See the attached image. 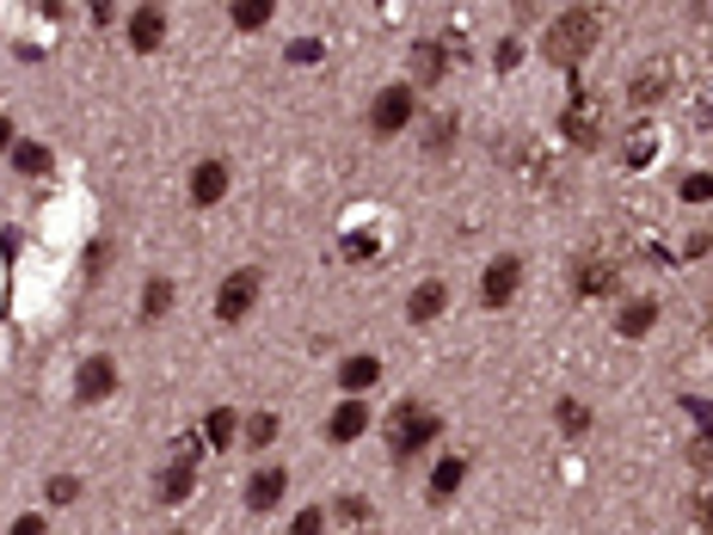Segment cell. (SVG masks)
Returning a JSON list of instances; mask_svg holds the SVG:
<instances>
[{"label": "cell", "instance_id": "obj_22", "mask_svg": "<svg viewBox=\"0 0 713 535\" xmlns=\"http://www.w3.org/2000/svg\"><path fill=\"white\" fill-rule=\"evenodd\" d=\"M665 87H670V75H665V68H646V75H634L627 99H634V105L646 111V105H658V99H665Z\"/></svg>", "mask_w": 713, "mask_h": 535}, {"label": "cell", "instance_id": "obj_20", "mask_svg": "<svg viewBox=\"0 0 713 535\" xmlns=\"http://www.w3.org/2000/svg\"><path fill=\"white\" fill-rule=\"evenodd\" d=\"M56 160H49V148L44 143H13V173H25V179H44Z\"/></svg>", "mask_w": 713, "mask_h": 535}, {"label": "cell", "instance_id": "obj_19", "mask_svg": "<svg viewBox=\"0 0 713 535\" xmlns=\"http://www.w3.org/2000/svg\"><path fill=\"white\" fill-rule=\"evenodd\" d=\"M234 431H240V412H234V407H210V419H203V443H210V449H228Z\"/></svg>", "mask_w": 713, "mask_h": 535}, {"label": "cell", "instance_id": "obj_33", "mask_svg": "<svg viewBox=\"0 0 713 535\" xmlns=\"http://www.w3.org/2000/svg\"><path fill=\"white\" fill-rule=\"evenodd\" d=\"M332 511H339L344 523H363V517H370V499H356V492H351V499H339Z\"/></svg>", "mask_w": 713, "mask_h": 535}, {"label": "cell", "instance_id": "obj_29", "mask_svg": "<svg viewBox=\"0 0 713 535\" xmlns=\"http://www.w3.org/2000/svg\"><path fill=\"white\" fill-rule=\"evenodd\" d=\"M283 56H290L295 68H314V62H320V56H326V49H320V37H295V44L283 49Z\"/></svg>", "mask_w": 713, "mask_h": 535}, {"label": "cell", "instance_id": "obj_13", "mask_svg": "<svg viewBox=\"0 0 713 535\" xmlns=\"http://www.w3.org/2000/svg\"><path fill=\"white\" fill-rule=\"evenodd\" d=\"M462 487H467V462H462V456H443V462L431 468V487H425V499H431V504H450Z\"/></svg>", "mask_w": 713, "mask_h": 535}, {"label": "cell", "instance_id": "obj_16", "mask_svg": "<svg viewBox=\"0 0 713 535\" xmlns=\"http://www.w3.org/2000/svg\"><path fill=\"white\" fill-rule=\"evenodd\" d=\"M573 289L585 301H597V296H609L615 289V265H603V259H578V271H573Z\"/></svg>", "mask_w": 713, "mask_h": 535}, {"label": "cell", "instance_id": "obj_25", "mask_svg": "<svg viewBox=\"0 0 713 535\" xmlns=\"http://www.w3.org/2000/svg\"><path fill=\"white\" fill-rule=\"evenodd\" d=\"M450 143H455V111H437L431 124H425V148H431V155H443Z\"/></svg>", "mask_w": 713, "mask_h": 535}, {"label": "cell", "instance_id": "obj_11", "mask_svg": "<svg viewBox=\"0 0 713 535\" xmlns=\"http://www.w3.org/2000/svg\"><path fill=\"white\" fill-rule=\"evenodd\" d=\"M450 62H455V49L437 44V37H425V44L412 49V87H437V80L450 75Z\"/></svg>", "mask_w": 713, "mask_h": 535}, {"label": "cell", "instance_id": "obj_23", "mask_svg": "<svg viewBox=\"0 0 713 535\" xmlns=\"http://www.w3.org/2000/svg\"><path fill=\"white\" fill-rule=\"evenodd\" d=\"M271 13H278L271 0H240L228 19H234V32H264V25H271Z\"/></svg>", "mask_w": 713, "mask_h": 535}, {"label": "cell", "instance_id": "obj_37", "mask_svg": "<svg viewBox=\"0 0 713 535\" xmlns=\"http://www.w3.org/2000/svg\"><path fill=\"white\" fill-rule=\"evenodd\" d=\"M172 535H191V530H172Z\"/></svg>", "mask_w": 713, "mask_h": 535}, {"label": "cell", "instance_id": "obj_3", "mask_svg": "<svg viewBox=\"0 0 713 535\" xmlns=\"http://www.w3.org/2000/svg\"><path fill=\"white\" fill-rule=\"evenodd\" d=\"M406 124H419V87H412V80H388V87L370 99V129L375 136H400Z\"/></svg>", "mask_w": 713, "mask_h": 535}, {"label": "cell", "instance_id": "obj_17", "mask_svg": "<svg viewBox=\"0 0 713 535\" xmlns=\"http://www.w3.org/2000/svg\"><path fill=\"white\" fill-rule=\"evenodd\" d=\"M191 487H197V462H179V456H172V468L167 474H160V504H185L191 499Z\"/></svg>", "mask_w": 713, "mask_h": 535}, {"label": "cell", "instance_id": "obj_30", "mask_svg": "<svg viewBox=\"0 0 713 535\" xmlns=\"http://www.w3.org/2000/svg\"><path fill=\"white\" fill-rule=\"evenodd\" d=\"M493 62H498V75H511V68L523 62V44H517V37H498V49H493Z\"/></svg>", "mask_w": 713, "mask_h": 535}, {"label": "cell", "instance_id": "obj_1", "mask_svg": "<svg viewBox=\"0 0 713 535\" xmlns=\"http://www.w3.org/2000/svg\"><path fill=\"white\" fill-rule=\"evenodd\" d=\"M597 44H603V13H597V7L559 13L554 25H547V37H542V49H547V62L554 68H578Z\"/></svg>", "mask_w": 713, "mask_h": 535}, {"label": "cell", "instance_id": "obj_27", "mask_svg": "<svg viewBox=\"0 0 713 535\" xmlns=\"http://www.w3.org/2000/svg\"><path fill=\"white\" fill-rule=\"evenodd\" d=\"M677 197H682V204H713V173H689L677 185Z\"/></svg>", "mask_w": 713, "mask_h": 535}, {"label": "cell", "instance_id": "obj_12", "mask_svg": "<svg viewBox=\"0 0 713 535\" xmlns=\"http://www.w3.org/2000/svg\"><path fill=\"white\" fill-rule=\"evenodd\" d=\"M443 308H450V284H443V277H431V284H419L406 296V320H412V327H431Z\"/></svg>", "mask_w": 713, "mask_h": 535}, {"label": "cell", "instance_id": "obj_34", "mask_svg": "<svg viewBox=\"0 0 713 535\" xmlns=\"http://www.w3.org/2000/svg\"><path fill=\"white\" fill-rule=\"evenodd\" d=\"M695 523H701V535H713V492H701V504H695Z\"/></svg>", "mask_w": 713, "mask_h": 535}, {"label": "cell", "instance_id": "obj_9", "mask_svg": "<svg viewBox=\"0 0 713 535\" xmlns=\"http://www.w3.org/2000/svg\"><path fill=\"white\" fill-rule=\"evenodd\" d=\"M283 492H290V474H283V468H259V474L247 480V511H252V517H264V511H278V504H283Z\"/></svg>", "mask_w": 713, "mask_h": 535}, {"label": "cell", "instance_id": "obj_2", "mask_svg": "<svg viewBox=\"0 0 713 535\" xmlns=\"http://www.w3.org/2000/svg\"><path fill=\"white\" fill-rule=\"evenodd\" d=\"M437 437H443V419H437L431 407H419V400H400V407H394V419H388V456L400 462V468L419 456V449H431Z\"/></svg>", "mask_w": 713, "mask_h": 535}, {"label": "cell", "instance_id": "obj_26", "mask_svg": "<svg viewBox=\"0 0 713 535\" xmlns=\"http://www.w3.org/2000/svg\"><path fill=\"white\" fill-rule=\"evenodd\" d=\"M559 431H566V437H585V431H590V407H585V400H559Z\"/></svg>", "mask_w": 713, "mask_h": 535}, {"label": "cell", "instance_id": "obj_14", "mask_svg": "<svg viewBox=\"0 0 713 535\" xmlns=\"http://www.w3.org/2000/svg\"><path fill=\"white\" fill-rule=\"evenodd\" d=\"M375 382H382V357H370V351L339 363V388L351 394V400H363V388H375Z\"/></svg>", "mask_w": 713, "mask_h": 535}, {"label": "cell", "instance_id": "obj_8", "mask_svg": "<svg viewBox=\"0 0 713 535\" xmlns=\"http://www.w3.org/2000/svg\"><path fill=\"white\" fill-rule=\"evenodd\" d=\"M222 197H228V160H197V167H191V204L216 209Z\"/></svg>", "mask_w": 713, "mask_h": 535}, {"label": "cell", "instance_id": "obj_36", "mask_svg": "<svg viewBox=\"0 0 713 535\" xmlns=\"http://www.w3.org/2000/svg\"><path fill=\"white\" fill-rule=\"evenodd\" d=\"M0 155H13V117L0 111Z\"/></svg>", "mask_w": 713, "mask_h": 535}, {"label": "cell", "instance_id": "obj_21", "mask_svg": "<svg viewBox=\"0 0 713 535\" xmlns=\"http://www.w3.org/2000/svg\"><path fill=\"white\" fill-rule=\"evenodd\" d=\"M167 308H172V284L167 277H148V284H142V320L155 327V320H167Z\"/></svg>", "mask_w": 713, "mask_h": 535}, {"label": "cell", "instance_id": "obj_6", "mask_svg": "<svg viewBox=\"0 0 713 535\" xmlns=\"http://www.w3.org/2000/svg\"><path fill=\"white\" fill-rule=\"evenodd\" d=\"M111 394H117V363L111 357H80V369H75V400L80 407L111 400Z\"/></svg>", "mask_w": 713, "mask_h": 535}, {"label": "cell", "instance_id": "obj_32", "mask_svg": "<svg viewBox=\"0 0 713 535\" xmlns=\"http://www.w3.org/2000/svg\"><path fill=\"white\" fill-rule=\"evenodd\" d=\"M652 155H658V136H652V129H640L634 143H627V160H634V167H646Z\"/></svg>", "mask_w": 713, "mask_h": 535}, {"label": "cell", "instance_id": "obj_10", "mask_svg": "<svg viewBox=\"0 0 713 535\" xmlns=\"http://www.w3.org/2000/svg\"><path fill=\"white\" fill-rule=\"evenodd\" d=\"M160 44H167V13H160V7H136V13H129V49H136V56H155Z\"/></svg>", "mask_w": 713, "mask_h": 535}, {"label": "cell", "instance_id": "obj_7", "mask_svg": "<svg viewBox=\"0 0 713 535\" xmlns=\"http://www.w3.org/2000/svg\"><path fill=\"white\" fill-rule=\"evenodd\" d=\"M370 400H351V394H344L339 407H332V419H326V443H356L363 437V431H370Z\"/></svg>", "mask_w": 713, "mask_h": 535}, {"label": "cell", "instance_id": "obj_28", "mask_svg": "<svg viewBox=\"0 0 713 535\" xmlns=\"http://www.w3.org/2000/svg\"><path fill=\"white\" fill-rule=\"evenodd\" d=\"M44 499H49V504H75V499H80V480H75V474H49Z\"/></svg>", "mask_w": 713, "mask_h": 535}, {"label": "cell", "instance_id": "obj_15", "mask_svg": "<svg viewBox=\"0 0 713 535\" xmlns=\"http://www.w3.org/2000/svg\"><path fill=\"white\" fill-rule=\"evenodd\" d=\"M689 412H695V443H689V468H701V474H713V407L708 400H689Z\"/></svg>", "mask_w": 713, "mask_h": 535}, {"label": "cell", "instance_id": "obj_24", "mask_svg": "<svg viewBox=\"0 0 713 535\" xmlns=\"http://www.w3.org/2000/svg\"><path fill=\"white\" fill-rule=\"evenodd\" d=\"M278 443V412H252L247 419V449L259 456V449H271Z\"/></svg>", "mask_w": 713, "mask_h": 535}, {"label": "cell", "instance_id": "obj_4", "mask_svg": "<svg viewBox=\"0 0 713 535\" xmlns=\"http://www.w3.org/2000/svg\"><path fill=\"white\" fill-rule=\"evenodd\" d=\"M259 289H264L259 265L228 271V277H222V289H216V320H222V327H240V320H247L252 308H259Z\"/></svg>", "mask_w": 713, "mask_h": 535}, {"label": "cell", "instance_id": "obj_35", "mask_svg": "<svg viewBox=\"0 0 713 535\" xmlns=\"http://www.w3.org/2000/svg\"><path fill=\"white\" fill-rule=\"evenodd\" d=\"M7 535H49V523H44V517H19Z\"/></svg>", "mask_w": 713, "mask_h": 535}, {"label": "cell", "instance_id": "obj_18", "mask_svg": "<svg viewBox=\"0 0 713 535\" xmlns=\"http://www.w3.org/2000/svg\"><path fill=\"white\" fill-rule=\"evenodd\" d=\"M652 327H658V301H627V308L615 315V332H621V339H646Z\"/></svg>", "mask_w": 713, "mask_h": 535}, {"label": "cell", "instance_id": "obj_5", "mask_svg": "<svg viewBox=\"0 0 713 535\" xmlns=\"http://www.w3.org/2000/svg\"><path fill=\"white\" fill-rule=\"evenodd\" d=\"M517 289H523V259H511V252L480 271V308H493V315H498V308H511Z\"/></svg>", "mask_w": 713, "mask_h": 535}, {"label": "cell", "instance_id": "obj_31", "mask_svg": "<svg viewBox=\"0 0 713 535\" xmlns=\"http://www.w3.org/2000/svg\"><path fill=\"white\" fill-rule=\"evenodd\" d=\"M290 535H326V511H295V523H290Z\"/></svg>", "mask_w": 713, "mask_h": 535}]
</instances>
